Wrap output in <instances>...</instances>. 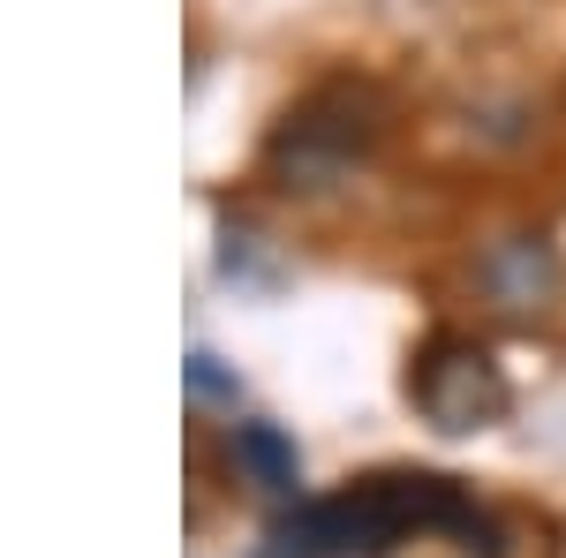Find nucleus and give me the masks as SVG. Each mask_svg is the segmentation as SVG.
I'll use <instances>...</instances> for the list:
<instances>
[{
  "label": "nucleus",
  "mask_w": 566,
  "mask_h": 558,
  "mask_svg": "<svg viewBox=\"0 0 566 558\" xmlns=\"http://www.w3.org/2000/svg\"><path fill=\"white\" fill-rule=\"evenodd\" d=\"M408 400L431 415V430L446 438H469V430H491L506 408H514V392L499 378V362L469 340H438L423 362H416V378H408Z\"/></svg>",
  "instance_id": "obj_2"
},
{
  "label": "nucleus",
  "mask_w": 566,
  "mask_h": 558,
  "mask_svg": "<svg viewBox=\"0 0 566 558\" xmlns=\"http://www.w3.org/2000/svg\"><path fill=\"white\" fill-rule=\"evenodd\" d=\"M408 528H453L483 536V514L453 491V475H370L340 498H317L295 520H280L272 558H348V551H392Z\"/></svg>",
  "instance_id": "obj_1"
},
{
  "label": "nucleus",
  "mask_w": 566,
  "mask_h": 558,
  "mask_svg": "<svg viewBox=\"0 0 566 558\" xmlns=\"http://www.w3.org/2000/svg\"><path fill=\"white\" fill-rule=\"evenodd\" d=\"M234 461L258 475L264 491H295V475H303V468H295V445H287L272 423H242V430H234Z\"/></svg>",
  "instance_id": "obj_3"
},
{
  "label": "nucleus",
  "mask_w": 566,
  "mask_h": 558,
  "mask_svg": "<svg viewBox=\"0 0 566 558\" xmlns=\"http://www.w3.org/2000/svg\"><path fill=\"white\" fill-rule=\"evenodd\" d=\"M189 386L197 392H227V378L212 370V355H189Z\"/></svg>",
  "instance_id": "obj_4"
}]
</instances>
